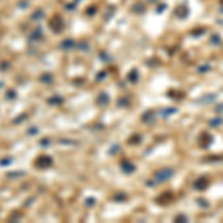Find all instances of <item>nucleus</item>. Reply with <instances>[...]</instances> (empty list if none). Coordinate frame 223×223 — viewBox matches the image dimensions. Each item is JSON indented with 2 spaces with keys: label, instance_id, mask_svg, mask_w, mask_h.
<instances>
[{
  "label": "nucleus",
  "instance_id": "f257e3e1",
  "mask_svg": "<svg viewBox=\"0 0 223 223\" xmlns=\"http://www.w3.org/2000/svg\"><path fill=\"white\" fill-rule=\"evenodd\" d=\"M171 174H173L171 170H164V171H161L158 174V179H159V180H165V179H170Z\"/></svg>",
  "mask_w": 223,
  "mask_h": 223
},
{
  "label": "nucleus",
  "instance_id": "f03ea898",
  "mask_svg": "<svg viewBox=\"0 0 223 223\" xmlns=\"http://www.w3.org/2000/svg\"><path fill=\"white\" fill-rule=\"evenodd\" d=\"M195 187H196V189H205V187H207V180H205V179H199V180L195 183Z\"/></svg>",
  "mask_w": 223,
  "mask_h": 223
},
{
  "label": "nucleus",
  "instance_id": "7ed1b4c3",
  "mask_svg": "<svg viewBox=\"0 0 223 223\" xmlns=\"http://www.w3.org/2000/svg\"><path fill=\"white\" fill-rule=\"evenodd\" d=\"M222 124V119H216V120H211V125H219Z\"/></svg>",
  "mask_w": 223,
  "mask_h": 223
}]
</instances>
